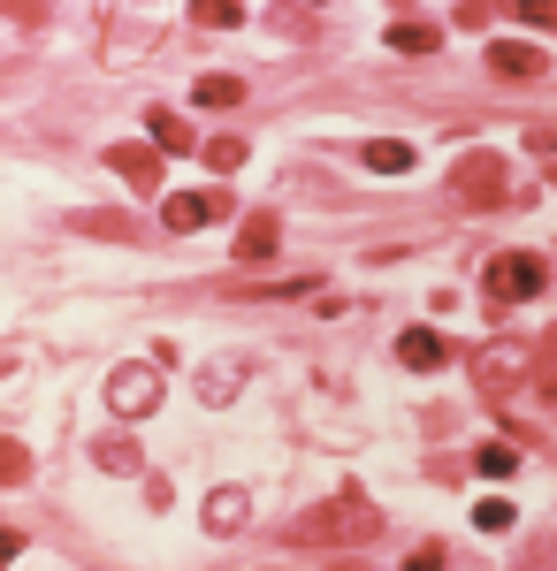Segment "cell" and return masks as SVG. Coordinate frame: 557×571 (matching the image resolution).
Here are the masks:
<instances>
[{"instance_id":"obj_1","label":"cell","mask_w":557,"mask_h":571,"mask_svg":"<svg viewBox=\"0 0 557 571\" xmlns=\"http://www.w3.org/2000/svg\"><path fill=\"white\" fill-rule=\"evenodd\" d=\"M451 206H466V214L512 206V160H504L497 145H466V152L451 160Z\"/></svg>"},{"instance_id":"obj_2","label":"cell","mask_w":557,"mask_h":571,"mask_svg":"<svg viewBox=\"0 0 557 571\" xmlns=\"http://www.w3.org/2000/svg\"><path fill=\"white\" fill-rule=\"evenodd\" d=\"M298 541H321V549H360V541H374L382 534V511H374L360 488H344L337 503H314L298 526H291Z\"/></svg>"},{"instance_id":"obj_3","label":"cell","mask_w":557,"mask_h":571,"mask_svg":"<svg viewBox=\"0 0 557 571\" xmlns=\"http://www.w3.org/2000/svg\"><path fill=\"white\" fill-rule=\"evenodd\" d=\"M527 374H535V351H527L520 335H497V343L474 351V389H481L489 404H512V397L527 389Z\"/></svg>"},{"instance_id":"obj_4","label":"cell","mask_w":557,"mask_h":571,"mask_svg":"<svg viewBox=\"0 0 557 571\" xmlns=\"http://www.w3.org/2000/svg\"><path fill=\"white\" fill-rule=\"evenodd\" d=\"M237 214V198L229 191H177L169 206H161V221L177 229V237H191V229H214V221H229Z\"/></svg>"},{"instance_id":"obj_5","label":"cell","mask_w":557,"mask_h":571,"mask_svg":"<svg viewBox=\"0 0 557 571\" xmlns=\"http://www.w3.org/2000/svg\"><path fill=\"white\" fill-rule=\"evenodd\" d=\"M107 404H115L123 420L154 412V404H161V374H154V366H115V374H107Z\"/></svg>"},{"instance_id":"obj_6","label":"cell","mask_w":557,"mask_h":571,"mask_svg":"<svg viewBox=\"0 0 557 571\" xmlns=\"http://www.w3.org/2000/svg\"><path fill=\"white\" fill-rule=\"evenodd\" d=\"M543 283H550V275H543V260H535V252H504V260H489V297H497V305L535 297Z\"/></svg>"},{"instance_id":"obj_7","label":"cell","mask_w":557,"mask_h":571,"mask_svg":"<svg viewBox=\"0 0 557 571\" xmlns=\"http://www.w3.org/2000/svg\"><path fill=\"white\" fill-rule=\"evenodd\" d=\"M107 168H115L138 198H161V152H154V145H107Z\"/></svg>"},{"instance_id":"obj_8","label":"cell","mask_w":557,"mask_h":571,"mask_svg":"<svg viewBox=\"0 0 557 571\" xmlns=\"http://www.w3.org/2000/svg\"><path fill=\"white\" fill-rule=\"evenodd\" d=\"M275 244H283V221H275V214H268V206H260V214H245V221H237V267H260V260H268V252H275Z\"/></svg>"},{"instance_id":"obj_9","label":"cell","mask_w":557,"mask_h":571,"mask_svg":"<svg viewBox=\"0 0 557 571\" xmlns=\"http://www.w3.org/2000/svg\"><path fill=\"white\" fill-rule=\"evenodd\" d=\"M245 518H252V495L245 488H214L206 495V534H237Z\"/></svg>"},{"instance_id":"obj_10","label":"cell","mask_w":557,"mask_h":571,"mask_svg":"<svg viewBox=\"0 0 557 571\" xmlns=\"http://www.w3.org/2000/svg\"><path fill=\"white\" fill-rule=\"evenodd\" d=\"M489 69H497V77H520V84H535L550 61H543L535 46H512V38H504V46H489Z\"/></svg>"},{"instance_id":"obj_11","label":"cell","mask_w":557,"mask_h":571,"mask_svg":"<svg viewBox=\"0 0 557 571\" xmlns=\"http://www.w3.org/2000/svg\"><path fill=\"white\" fill-rule=\"evenodd\" d=\"M397 358H405L412 374H435V366H443V335H435V328H405V335H397Z\"/></svg>"},{"instance_id":"obj_12","label":"cell","mask_w":557,"mask_h":571,"mask_svg":"<svg viewBox=\"0 0 557 571\" xmlns=\"http://www.w3.org/2000/svg\"><path fill=\"white\" fill-rule=\"evenodd\" d=\"M389 46H397V54H435V46H443V31H435V23H420V15H397V23H389Z\"/></svg>"},{"instance_id":"obj_13","label":"cell","mask_w":557,"mask_h":571,"mask_svg":"<svg viewBox=\"0 0 557 571\" xmlns=\"http://www.w3.org/2000/svg\"><path fill=\"white\" fill-rule=\"evenodd\" d=\"M191 100H198V107H237V100H245V84H237L229 69H206V77L191 84Z\"/></svg>"},{"instance_id":"obj_14","label":"cell","mask_w":557,"mask_h":571,"mask_svg":"<svg viewBox=\"0 0 557 571\" xmlns=\"http://www.w3.org/2000/svg\"><path fill=\"white\" fill-rule=\"evenodd\" d=\"M146 130L161 138V152H198V138H191V123H184V115H169V107H154V115H146Z\"/></svg>"},{"instance_id":"obj_15","label":"cell","mask_w":557,"mask_h":571,"mask_svg":"<svg viewBox=\"0 0 557 571\" xmlns=\"http://www.w3.org/2000/svg\"><path fill=\"white\" fill-rule=\"evenodd\" d=\"M92 465H100V472H138V449H130L123 434H100V442H92Z\"/></svg>"},{"instance_id":"obj_16","label":"cell","mask_w":557,"mask_h":571,"mask_svg":"<svg viewBox=\"0 0 557 571\" xmlns=\"http://www.w3.org/2000/svg\"><path fill=\"white\" fill-rule=\"evenodd\" d=\"M474 472H481V480H512V472H520V449H512V442H481Z\"/></svg>"},{"instance_id":"obj_17","label":"cell","mask_w":557,"mask_h":571,"mask_svg":"<svg viewBox=\"0 0 557 571\" xmlns=\"http://www.w3.org/2000/svg\"><path fill=\"white\" fill-rule=\"evenodd\" d=\"M191 23H206V31H237V23H245V8H237V0H198V8H191Z\"/></svg>"},{"instance_id":"obj_18","label":"cell","mask_w":557,"mask_h":571,"mask_svg":"<svg viewBox=\"0 0 557 571\" xmlns=\"http://www.w3.org/2000/svg\"><path fill=\"white\" fill-rule=\"evenodd\" d=\"M15 480H31V449L0 434V488H15Z\"/></svg>"},{"instance_id":"obj_19","label":"cell","mask_w":557,"mask_h":571,"mask_svg":"<svg viewBox=\"0 0 557 571\" xmlns=\"http://www.w3.org/2000/svg\"><path fill=\"white\" fill-rule=\"evenodd\" d=\"M367 168L374 175H405L412 168V145H367Z\"/></svg>"},{"instance_id":"obj_20","label":"cell","mask_w":557,"mask_h":571,"mask_svg":"<svg viewBox=\"0 0 557 571\" xmlns=\"http://www.w3.org/2000/svg\"><path fill=\"white\" fill-rule=\"evenodd\" d=\"M474 526H481V534H504V526H512V503H504V495L474 503Z\"/></svg>"},{"instance_id":"obj_21","label":"cell","mask_w":557,"mask_h":571,"mask_svg":"<svg viewBox=\"0 0 557 571\" xmlns=\"http://www.w3.org/2000/svg\"><path fill=\"white\" fill-rule=\"evenodd\" d=\"M198 152H206L214 168H245V138H206Z\"/></svg>"},{"instance_id":"obj_22","label":"cell","mask_w":557,"mask_h":571,"mask_svg":"<svg viewBox=\"0 0 557 571\" xmlns=\"http://www.w3.org/2000/svg\"><path fill=\"white\" fill-rule=\"evenodd\" d=\"M15 557H23V534H15V526H0V564H15Z\"/></svg>"},{"instance_id":"obj_23","label":"cell","mask_w":557,"mask_h":571,"mask_svg":"<svg viewBox=\"0 0 557 571\" xmlns=\"http://www.w3.org/2000/svg\"><path fill=\"white\" fill-rule=\"evenodd\" d=\"M405 571H443V549H412V564Z\"/></svg>"},{"instance_id":"obj_24","label":"cell","mask_w":557,"mask_h":571,"mask_svg":"<svg viewBox=\"0 0 557 571\" xmlns=\"http://www.w3.org/2000/svg\"><path fill=\"white\" fill-rule=\"evenodd\" d=\"M329 571H367V564H360V557H337V564H329Z\"/></svg>"}]
</instances>
